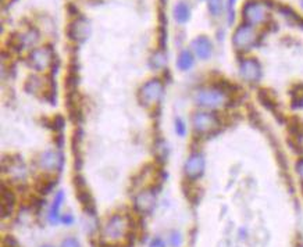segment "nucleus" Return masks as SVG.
<instances>
[{
    "mask_svg": "<svg viewBox=\"0 0 303 247\" xmlns=\"http://www.w3.org/2000/svg\"><path fill=\"white\" fill-rule=\"evenodd\" d=\"M205 168H206L205 156L199 152L192 153L184 164V174L188 180H197L205 174Z\"/></svg>",
    "mask_w": 303,
    "mask_h": 247,
    "instance_id": "nucleus-9",
    "label": "nucleus"
},
{
    "mask_svg": "<svg viewBox=\"0 0 303 247\" xmlns=\"http://www.w3.org/2000/svg\"><path fill=\"white\" fill-rule=\"evenodd\" d=\"M295 171H296L297 176L300 178V180H302L303 183V157L297 158L296 163H295Z\"/></svg>",
    "mask_w": 303,
    "mask_h": 247,
    "instance_id": "nucleus-25",
    "label": "nucleus"
},
{
    "mask_svg": "<svg viewBox=\"0 0 303 247\" xmlns=\"http://www.w3.org/2000/svg\"><path fill=\"white\" fill-rule=\"evenodd\" d=\"M63 202H64V192H57L56 197H55V202L52 204L50 211H49V221H50L53 225L57 224V222L60 221V218H62V217H60V208H62L63 206Z\"/></svg>",
    "mask_w": 303,
    "mask_h": 247,
    "instance_id": "nucleus-16",
    "label": "nucleus"
},
{
    "mask_svg": "<svg viewBox=\"0 0 303 247\" xmlns=\"http://www.w3.org/2000/svg\"><path fill=\"white\" fill-rule=\"evenodd\" d=\"M164 85L159 78L149 79L139 90V100L146 107L155 106L163 96Z\"/></svg>",
    "mask_w": 303,
    "mask_h": 247,
    "instance_id": "nucleus-6",
    "label": "nucleus"
},
{
    "mask_svg": "<svg viewBox=\"0 0 303 247\" xmlns=\"http://www.w3.org/2000/svg\"><path fill=\"white\" fill-rule=\"evenodd\" d=\"M208 9H209V13H210L213 17H219L220 14L223 13L224 3H223V0H209Z\"/></svg>",
    "mask_w": 303,
    "mask_h": 247,
    "instance_id": "nucleus-20",
    "label": "nucleus"
},
{
    "mask_svg": "<svg viewBox=\"0 0 303 247\" xmlns=\"http://www.w3.org/2000/svg\"><path fill=\"white\" fill-rule=\"evenodd\" d=\"M170 243H171V246L173 247H180L182 244V236H181L180 232H173L171 235H170Z\"/></svg>",
    "mask_w": 303,
    "mask_h": 247,
    "instance_id": "nucleus-24",
    "label": "nucleus"
},
{
    "mask_svg": "<svg viewBox=\"0 0 303 247\" xmlns=\"http://www.w3.org/2000/svg\"><path fill=\"white\" fill-rule=\"evenodd\" d=\"M60 247H82V246H81V243H79V240L77 239V237L68 236V237H66V239L62 241Z\"/></svg>",
    "mask_w": 303,
    "mask_h": 247,
    "instance_id": "nucleus-21",
    "label": "nucleus"
},
{
    "mask_svg": "<svg viewBox=\"0 0 303 247\" xmlns=\"http://www.w3.org/2000/svg\"><path fill=\"white\" fill-rule=\"evenodd\" d=\"M220 118L216 114V111H209V110H200L192 115V128L195 134L199 136L212 135L219 130Z\"/></svg>",
    "mask_w": 303,
    "mask_h": 247,
    "instance_id": "nucleus-3",
    "label": "nucleus"
},
{
    "mask_svg": "<svg viewBox=\"0 0 303 247\" xmlns=\"http://www.w3.org/2000/svg\"><path fill=\"white\" fill-rule=\"evenodd\" d=\"M239 77L246 84H258L263 77V68L258 58L245 57L239 61Z\"/></svg>",
    "mask_w": 303,
    "mask_h": 247,
    "instance_id": "nucleus-7",
    "label": "nucleus"
},
{
    "mask_svg": "<svg viewBox=\"0 0 303 247\" xmlns=\"http://www.w3.org/2000/svg\"><path fill=\"white\" fill-rule=\"evenodd\" d=\"M175 132H177V135L180 136H185L186 134V125L181 118H177V119H175Z\"/></svg>",
    "mask_w": 303,
    "mask_h": 247,
    "instance_id": "nucleus-23",
    "label": "nucleus"
},
{
    "mask_svg": "<svg viewBox=\"0 0 303 247\" xmlns=\"http://www.w3.org/2000/svg\"><path fill=\"white\" fill-rule=\"evenodd\" d=\"M278 10L280 13L284 16V17L289 21L291 24H297L300 28H303V18L299 17L296 13L292 10L291 7H286V6H280L278 7Z\"/></svg>",
    "mask_w": 303,
    "mask_h": 247,
    "instance_id": "nucleus-18",
    "label": "nucleus"
},
{
    "mask_svg": "<svg viewBox=\"0 0 303 247\" xmlns=\"http://www.w3.org/2000/svg\"><path fill=\"white\" fill-rule=\"evenodd\" d=\"M299 146L303 150V134H300V136H299Z\"/></svg>",
    "mask_w": 303,
    "mask_h": 247,
    "instance_id": "nucleus-28",
    "label": "nucleus"
},
{
    "mask_svg": "<svg viewBox=\"0 0 303 247\" xmlns=\"http://www.w3.org/2000/svg\"><path fill=\"white\" fill-rule=\"evenodd\" d=\"M135 208L139 211L140 214H150L155 210L156 206V195L155 192H152L150 189L139 192L135 196Z\"/></svg>",
    "mask_w": 303,
    "mask_h": 247,
    "instance_id": "nucleus-12",
    "label": "nucleus"
},
{
    "mask_svg": "<svg viewBox=\"0 0 303 247\" xmlns=\"http://www.w3.org/2000/svg\"><path fill=\"white\" fill-rule=\"evenodd\" d=\"M193 101L202 110L209 111H217L223 110L231 103V96L228 90H225L221 86L213 85V86H205L197 89L193 93Z\"/></svg>",
    "mask_w": 303,
    "mask_h": 247,
    "instance_id": "nucleus-1",
    "label": "nucleus"
},
{
    "mask_svg": "<svg viewBox=\"0 0 303 247\" xmlns=\"http://www.w3.org/2000/svg\"><path fill=\"white\" fill-rule=\"evenodd\" d=\"M195 64V56L191 50H182L177 58V67L180 71H189Z\"/></svg>",
    "mask_w": 303,
    "mask_h": 247,
    "instance_id": "nucleus-17",
    "label": "nucleus"
},
{
    "mask_svg": "<svg viewBox=\"0 0 303 247\" xmlns=\"http://www.w3.org/2000/svg\"><path fill=\"white\" fill-rule=\"evenodd\" d=\"M63 164H64V158H63L62 153L56 152V150H47L40 154L39 167L43 171H49V172L60 171Z\"/></svg>",
    "mask_w": 303,
    "mask_h": 247,
    "instance_id": "nucleus-11",
    "label": "nucleus"
},
{
    "mask_svg": "<svg viewBox=\"0 0 303 247\" xmlns=\"http://www.w3.org/2000/svg\"><path fill=\"white\" fill-rule=\"evenodd\" d=\"M302 186H303V183H302Z\"/></svg>",
    "mask_w": 303,
    "mask_h": 247,
    "instance_id": "nucleus-31",
    "label": "nucleus"
},
{
    "mask_svg": "<svg viewBox=\"0 0 303 247\" xmlns=\"http://www.w3.org/2000/svg\"><path fill=\"white\" fill-rule=\"evenodd\" d=\"M300 7H302V9H303V0H300Z\"/></svg>",
    "mask_w": 303,
    "mask_h": 247,
    "instance_id": "nucleus-30",
    "label": "nucleus"
},
{
    "mask_svg": "<svg viewBox=\"0 0 303 247\" xmlns=\"http://www.w3.org/2000/svg\"><path fill=\"white\" fill-rule=\"evenodd\" d=\"M40 247H55V246H52V244H42Z\"/></svg>",
    "mask_w": 303,
    "mask_h": 247,
    "instance_id": "nucleus-29",
    "label": "nucleus"
},
{
    "mask_svg": "<svg viewBox=\"0 0 303 247\" xmlns=\"http://www.w3.org/2000/svg\"><path fill=\"white\" fill-rule=\"evenodd\" d=\"M129 229L128 218L123 214H114L112 218L107 221V224L103 228V236L107 240L117 241L127 236Z\"/></svg>",
    "mask_w": 303,
    "mask_h": 247,
    "instance_id": "nucleus-5",
    "label": "nucleus"
},
{
    "mask_svg": "<svg viewBox=\"0 0 303 247\" xmlns=\"http://www.w3.org/2000/svg\"><path fill=\"white\" fill-rule=\"evenodd\" d=\"M269 3L263 0H247L242 7V20L243 23L252 27L264 24L269 17Z\"/></svg>",
    "mask_w": 303,
    "mask_h": 247,
    "instance_id": "nucleus-2",
    "label": "nucleus"
},
{
    "mask_svg": "<svg viewBox=\"0 0 303 247\" xmlns=\"http://www.w3.org/2000/svg\"><path fill=\"white\" fill-rule=\"evenodd\" d=\"M52 63H53V50L50 46L36 47L31 51L28 57L29 67L34 68L35 71H45L50 67Z\"/></svg>",
    "mask_w": 303,
    "mask_h": 247,
    "instance_id": "nucleus-8",
    "label": "nucleus"
},
{
    "mask_svg": "<svg viewBox=\"0 0 303 247\" xmlns=\"http://www.w3.org/2000/svg\"><path fill=\"white\" fill-rule=\"evenodd\" d=\"M173 16L175 21L180 24H185L191 18V7L186 5L185 2H178L173 9Z\"/></svg>",
    "mask_w": 303,
    "mask_h": 247,
    "instance_id": "nucleus-15",
    "label": "nucleus"
},
{
    "mask_svg": "<svg viewBox=\"0 0 303 247\" xmlns=\"http://www.w3.org/2000/svg\"><path fill=\"white\" fill-rule=\"evenodd\" d=\"M90 34V25L85 18H78L71 23L68 28V36L75 42H84L88 39Z\"/></svg>",
    "mask_w": 303,
    "mask_h": 247,
    "instance_id": "nucleus-13",
    "label": "nucleus"
},
{
    "mask_svg": "<svg viewBox=\"0 0 303 247\" xmlns=\"http://www.w3.org/2000/svg\"><path fill=\"white\" fill-rule=\"evenodd\" d=\"M149 247H166V241L160 236H156V237H153L150 240Z\"/></svg>",
    "mask_w": 303,
    "mask_h": 247,
    "instance_id": "nucleus-26",
    "label": "nucleus"
},
{
    "mask_svg": "<svg viewBox=\"0 0 303 247\" xmlns=\"http://www.w3.org/2000/svg\"><path fill=\"white\" fill-rule=\"evenodd\" d=\"M60 219H62L63 222H64L66 225H71V224H73V221H74L73 215H71V214H66V215H63Z\"/></svg>",
    "mask_w": 303,
    "mask_h": 247,
    "instance_id": "nucleus-27",
    "label": "nucleus"
},
{
    "mask_svg": "<svg viewBox=\"0 0 303 247\" xmlns=\"http://www.w3.org/2000/svg\"><path fill=\"white\" fill-rule=\"evenodd\" d=\"M259 34L256 29L249 24L242 23L238 25L232 35V46L236 51L239 53H246L252 50L255 46L258 45Z\"/></svg>",
    "mask_w": 303,
    "mask_h": 247,
    "instance_id": "nucleus-4",
    "label": "nucleus"
},
{
    "mask_svg": "<svg viewBox=\"0 0 303 247\" xmlns=\"http://www.w3.org/2000/svg\"><path fill=\"white\" fill-rule=\"evenodd\" d=\"M38 39H39V35H38L36 31L32 29V31H28L27 34H23L20 36V45L32 46L38 42Z\"/></svg>",
    "mask_w": 303,
    "mask_h": 247,
    "instance_id": "nucleus-19",
    "label": "nucleus"
},
{
    "mask_svg": "<svg viewBox=\"0 0 303 247\" xmlns=\"http://www.w3.org/2000/svg\"><path fill=\"white\" fill-rule=\"evenodd\" d=\"M0 206H2V217L7 218L10 217L16 206V197L13 195L10 189H7L6 186L2 188V196H0Z\"/></svg>",
    "mask_w": 303,
    "mask_h": 247,
    "instance_id": "nucleus-14",
    "label": "nucleus"
},
{
    "mask_svg": "<svg viewBox=\"0 0 303 247\" xmlns=\"http://www.w3.org/2000/svg\"><path fill=\"white\" fill-rule=\"evenodd\" d=\"M191 46L195 56L203 60V61H208L213 56V42L206 35L196 36L195 39L192 40Z\"/></svg>",
    "mask_w": 303,
    "mask_h": 247,
    "instance_id": "nucleus-10",
    "label": "nucleus"
},
{
    "mask_svg": "<svg viewBox=\"0 0 303 247\" xmlns=\"http://www.w3.org/2000/svg\"><path fill=\"white\" fill-rule=\"evenodd\" d=\"M236 0H228L227 2V14H228V24L234 23V18H235V12H234V6H235Z\"/></svg>",
    "mask_w": 303,
    "mask_h": 247,
    "instance_id": "nucleus-22",
    "label": "nucleus"
}]
</instances>
